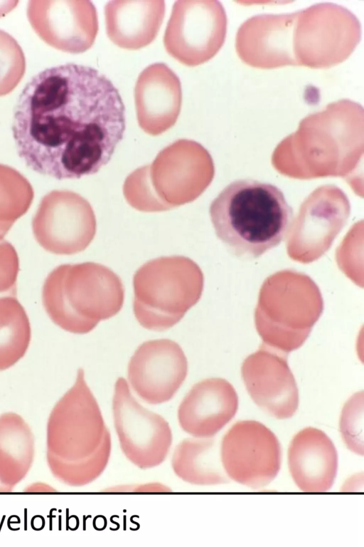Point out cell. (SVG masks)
<instances>
[{
  "label": "cell",
  "mask_w": 364,
  "mask_h": 547,
  "mask_svg": "<svg viewBox=\"0 0 364 547\" xmlns=\"http://www.w3.org/2000/svg\"><path fill=\"white\" fill-rule=\"evenodd\" d=\"M363 474H355L349 478L344 483L342 490L346 491H358L363 489Z\"/></svg>",
  "instance_id": "83f0119b"
},
{
  "label": "cell",
  "mask_w": 364,
  "mask_h": 547,
  "mask_svg": "<svg viewBox=\"0 0 364 547\" xmlns=\"http://www.w3.org/2000/svg\"><path fill=\"white\" fill-rule=\"evenodd\" d=\"M361 38V26L348 9L320 3L297 11L293 32L296 66L326 68L348 58Z\"/></svg>",
  "instance_id": "ba28073f"
},
{
  "label": "cell",
  "mask_w": 364,
  "mask_h": 547,
  "mask_svg": "<svg viewBox=\"0 0 364 547\" xmlns=\"http://www.w3.org/2000/svg\"><path fill=\"white\" fill-rule=\"evenodd\" d=\"M227 16L214 0L176 1L164 36L168 53L181 63L196 66L211 59L224 43Z\"/></svg>",
  "instance_id": "30bf717a"
},
{
  "label": "cell",
  "mask_w": 364,
  "mask_h": 547,
  "mask_svg": "<svg viewBox=\"0 0 364 547\" xmlns=\"http://www.w3.org/2000/svg\"><path fill=\"white\" fill-rule=\"evenodd\" d=\"M46 437L49 469L64 484L87 485L107 468L112 437L83 369H78L75 383L53 407Z\"/></svg>",
  "instance_id": "7a4b0ae2"
},
{
  "label": "cell",
  "mask_w": 364,
  "mask_h": 547,
  "mask_svg": "<svg viewBox=\"0 0 364 547\" xmlns=\"http://www.w3.org/2000/svg\"><path fill=\"white\" fill-rule=\"evenodd\" d=\"M209 214L216 236L230 252L255 259L284 240L293 209L277 186L240 179L227 185L212 201Z\"/></svg>",
  "instance_id": "3957f363"
},
{
  "label": "cell",
  "mask_w": 364,
  "mask_h": 547,
  "mask_svg": "<svg viewBox=\"0 0 364 547\" xmlns=\"http://www.w3.org/2000/svg\"><path fill=\"white\" fill-rule=\"evenodd\" d=\"M286 354L262 343L241 367L242 378L252 400L279 420L292 417L299 406V391Z\"/></svg>",
  "instance_id": "5bb4252c"
},
{
  "label": "cell",
  "mask_w": 364,
  "mask_h": 547,
  "mask_svg": "<svg viewBox=\"0 0 364 547\" xmlns=\"http://www.w3.org/2000/svg\"><path fill=\"white\" fill-rule=\"evenodd\" d=\"M161 0H115L105 6L106 31L120 48L136 50L151 43L165 14Z\"/></svg>",
  "instance_id": "d6986e66"
},
{
  "label": "cell",
  "mask_w": 364,
  "mask_h": 547,
  "mask_svg": "<svg viewBox=\"0 0 364 547\" xmlns=\"http://www.w3.org/2000/svg\"><path fill=\"white\" fill-rule=\"evenodd\" d=\"M124 300L120 278L109 268L92 262L55 267L42 289L43 305L49 318L75 334L87 333L100 321L117 315Z\"/></svg>",
  "instance_id": "277c9868"
},
{
  "label": "cell",
  "mask_w": 364,
  "mask_h": 547,
  "mask_svg": "<svg viewBox=\"0 0 364 547\" xmlns=\"http://www.w3.org/2000/svg\"><path fill=\"white\" fill-rule=\"evenodd\" d=\"M133 311L144 328L161 331L178 323L200 298L203 276L198 266L183 256L148 261L133 278Z\"/></svg>",
  "instance_id": "8992f818"
},
{
  "label": "cell",
  "mask_w": 364,
  "mask_h": 547,
  "mask_svg": "<svg viewBox=\"0 0 364 547\" xmlns=\"http://www.w3.org/2000/svg\"><path fill=\"white\" fill-rule=\"evenodd\" d=\"M48 43L78 53L88 50L98 32L96 9L90 1H48Z\"/></svg>",
  "instance_id": "ffe728a7"
},
{
  "label": "cell",
  "mask_w": 364,
  "mask_h": 547,
  "mask_svg": "<svg viewBox=\"0 0 364 547\" xmlns=\"http://www.w3.org/2000/svg\"><path fill=\"white\" fill-rule=\"evenodd\" d=\"M107 492H169L171 489L164 484L151 481L148 483L117 485L104 490Z\"/></svg>",
  "instance_id": "4316f807"
},
{
  "label": "cell",
  "mask_w": 364,
  "mask_h": 547,
  "mask_svg": "<svg viewBox=\"0 0 364 547\" xmlns=\"http://www.w3.org/2000/svg\"><path fill=\"white\" fill-rule=\"evenodd\" d=\"M31 226L40 246L59 255L83 251L96 232V219L90 204L79 194L68 189H55L46 194Z\"/></svg>",
  "instance_id": "8fae6325"
},
{
  "label": "cell",
  "mask_w": 364,
  "mask_h": 547,
  "mask_svg": "<svg viewBox=\"0 0 364 547\" xmlns=\"http://www.w3.org/2000/svg\"><path fill=\"white\" fill-rule=\"evenodd\" d=\"M34 192L18 171L0 164V240L30 208Z\"/></svg>",
  "instance_id": "cb8c5ba5"
},
{
  "label": "cell",
  "mask_w": 364,
  "mask_h": 547,
  "mask_svg": "<svg viewBox=\"0 0 364 547\" xmlns=\"http://www.w3.org/2000/svg\"><path fill=\"white\" fill-rule=\"evenodd\" d=\"M32 432L18 415H0V486L11 491L29 472L34 457Z\"/></svg>",
  "instance_id": "44dd1931"
},
{
  "label": "cell",
  "mask_w": 364,
  "mask_h": 547,
  "mask_svg": "<svg viewBox=\"0 0 364 547\" xmlns=\"http://www.w3.org/2000/svg\"><path fill=\"white\" fill-rule=\"evenodd\" d=\"M112 408L115 432L124 457L143 470L161 464L173 442L169 423L139 403L124 377H119L114 384Z\"/></svg>",
  "instance_id": "9c48e42d"
},
{
  "label": "cell",
  "mask_w": 364,
  "mask_h": 547,
  "mask_svg": "<svg viewBox=\"0 0 364 547\" xmlns=\"http://www.w3.org/2000/svg\"><path fill=\"white\" fill-rule=\"evenodd\" d=\"M6 60L9 61V58L5 57L4 51H0V80L1 79H6L3 75L8 73L5 71L6 66H9V63H6Z\"/></svg>",
  "instance_id": "f1b7e54d"
},
{
  "label": "cell",
  "mask_w": 364,
  "mask_h": 547,
  "mask_svg": "<svg viewBox=\"0 0 364 547\" xmlns=\"http://www.w3.org/2000/svg\"><path fill=\"white\" fill-rule=\"evenodd\" d=\"M288 465L291 478L301 491H327L336 477V449L325 432L315 427H306L291 441Z\"/></svg>",
  "instance_id": "ac0fdd59"
},
{
  "label": "cell",
  "mask_w": 364,
  "mask_h": 547,
  "mask_svg": "<svg viewBox=\"0 0 364 547\" xmlns=\"http://www.w3.org/2000/svg\"><path fill=\"white\" fill-rule=\"evenodd\" d=\"M125 108L112 81L94 68L66 63L45 69L22 90L12 132L19 157L62 180L96 174L125 131Z\"/></svg>",
  "instance_id": "6da1fadb"
},
{
  "label": "cell",
  "mask_w": 364,
  "mask_h": 547,
  "mask_svg": "<svg viewBox=\"0 0 364 547\" xmlns=\"http://www.w3.org/2000/svg\"><path fill=\"white\" fill-rule=\"evenodd\" d=\"M188 360L181 347L170 339L141 343L132 356L127 370L134 392L150 405L171 400L185 381Z\"/></svg>",
  "instance_id": "4fadbf2b"
},
{
  "label": "cell",
  "mask_w": 364,
  "mask_h": 547,
  "mask_svg": "<svg viewBox=\"0 0 364 547\" xmlns=\"http://www.w3.org/2000/svg\"><path fill=\"white\" fill-rule=\"evenodd\" d=\"M31 338L29 318L23 306L16 296L0 297V371L25 355Z\"/></svg>",
  "instance_id": "603a6c76"
},
{
  "label": "cell",
  "mask_w": 364,
  "mask_h": 547,
  "mask_svg": "<svg viewBox=\"0 0 364 547\" xmlns=\"http://www.w3.org/2000/svg\"><path fill=\"white\" fill-rule=\"evenodd\" d=\"M323 310L318 288L308 276L279 272L262 285L255 311L257 331L266 345L287 353L300 348Z\"/></svg>",
  "instance_id": "5b68a950"
},
{
  "label": "cell",
  "mask_w": 364,
  "mask_h": 547,
  "mask_svg": "<svg viewBox=\"0 0 364 547\" xmlns=\"http://www.w3.org/2000/svg\"><path fill=\"white\" fill-rule=\"evenodd\" d=\"M0 492H3L1 486H0Z\"/></svg>",
  "instance_id": "f546056e"
},
{
  "label": "cell",
  "mask_w": 364,
  "mask_h": 547,
  "mask_svg": "<svg viewBox=\"0 0 364 547\" xmlns=\"http://www.w3.org/2000/svg\"><path fill=\"white\" fill-rule=\"evenodd\" d=\"M297 11L280 14H259L240 26L235 48L246 64L270 69L296 66L293 32Z\"/></svg>",
  "instance_id": "9a60e30c"
},
{
  "label": "cell",
  "mask_w": 364,
  "mask_h": 547,
  "mask_svg": "<svg viewBox=\"0 0 364 547\" xmlns=\"http://www.w3.org/2000/svg\"><path fill=\"white\" fill-rule=\"evenodd\" d=\"M339 428L343 440L349 450L363 455V393H355L345 404L340 417Z\"/></svg>",
  "instance_id": "d4e9b609"
},
{
  "label": "cell",
  "mask_w": 364,
  "mask_h": 547,
  "mask_svg": "<svg viewBox=\"0 0 364 547\" xmlns=\"http://www.w3.org/2000/svg\"><path fill=\"white\" fill-rule=\"evenodd\" d=\"M220 456L228 477L252 489L271 483L281 467L277 437L255 420L239 421L227 431L221 441Z\"/></svg>",
  "instance_id": "7c38bea8"
},
{
  "label": "cell",
  "mask_w": 364,
  "mask_h": 547,
  "mask_svg": "<svg viewBox=\"0 0 364 547\" xmlns=\"http://www.w3.org/2000/svg\"><path fill=\"white\" fill-rule=\"evenodd\" d=\"M174 474L196 486H215L228 482L215 440L186 438L175 447L171 459Z\"/></svg>",
  "instance_id": "7402d4cb"
},
{
  "label": "cell",
  "mask_w": 364,
  "mask_h": 547,
  "mask_svg": "<svg viewBox=\"0 0 364 547\" xmlns=\"http://www.w3.org/2000/svg\"><path fill=\"white\" fill-rule=\"evenodd\" d=\"M237 408V394L228 380L207 378L194 384L183 398L178 422L193 437L211 438L234 417Z\"/></svg>",
  "instance_id": "2e32d148"
},
{
  "label": "cell",
  "mask_w": 364,
  "mask_h": 547,
  "mask_svg": "<svg viewBox=\"0 0 364 547\" xmlns=\"http://www.w3.org/2000/svg\"><path fill=\"white\" fill-rule=\"evenodd\" d=\"M138 123L148 134L159 135L176 122L182 90L176 74L165 63H155L139 74L134 88Z\"/></svg>",
  "instance_id": "e0dca14e"
},
{
  "label": "cell",
  "mask_w": 364,
  "mask_h": 547,
  "mask_svg": "<svg viewBox=\"0 0 364 547\" xmlns=\"http://www.w3.org/2000/svg\"><path fill=\"white\" fill-rule=\"evenodd\" d=\"M19 260L9 242L0 240V297L16 296Z\"/></svg>",
  "instance_id": "484cf974"
},
{
  "label": "cell",
  "mask_w": 364,
  "mask_h": 547,
  "mask_svg": "<svg viewBox=\"0 0 364 547\" xmlns=\"http://www.w3.org/2000/svg\"><path fill=\"white\" fill-rule=\"evenodd\" d=\"M364 126L363 106L348 99L333 102L305 117L296 132L277 150V160L301 156L314 160H350L362 152Z\"/></svg>",
  "instance_id": "52a82bcc"
}]
</instances>
